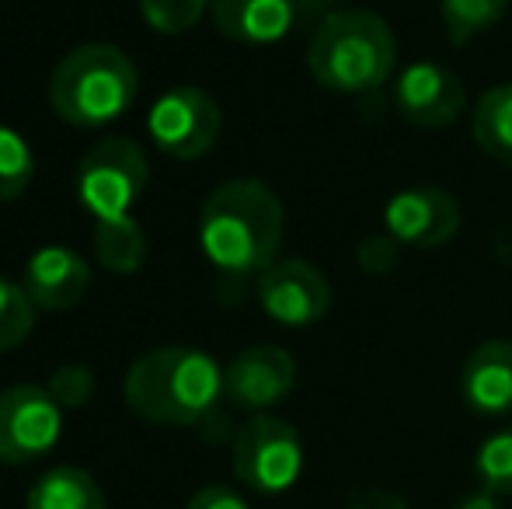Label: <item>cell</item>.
<instances>
[{"mask_svg":"<svg viewBox=\"0 0 512 509\" xmlns=\"http://www.w3.org/2000/svg\"><path fill=\"white\" fill-rule=\"evenodd\" d=\"M460 401L481 419L512 415V342L488 339L460 367Z\"/></svg>","mask_w":512,"mask_h":509,"instance_id":"9a60e30c","label":"cell"},{"mask_svg":"<svg viewBox=\"0 0 512 509\" xmlns=\"http://www.w3.org/2000/svg\"><path fill=\"white\" fill-rule=\"evenodd\" d=\"M35 175V154L14 126L0 123V203H14L28 192Z\"/></svg>","mask_w":512,"mask_h":509,"instance_id":"ffe728a7","label":"cell"},{"mask_svg":"<svg viewBox=\"0 0 512 509\" xmlns=\"http://www.w3.org/2000/svg\"><path fill=\"white\" fill-rule=\"evenodd\" d=\"M223 129V112L209 91L196 84L171 88L150 105L147 112V136L161 154L175 161H196L213 150Z\"/></svg>","mask_w":512,"mask_h":509,"instance_id":"52a82bcc","label":"cell"},{"mask_svg":"<svg viewBox=\"0 0 512 509\" xmlns=\"http://www.w3.org/2000/svg\"><path fill=\"white\" fill-rule=\"evenodd\" d=\"M25 509H108V499L91 471L56 464L28 489Z\"/></svg>","mask_w":512,"mask_h":509,"instance_id":"2e32d148","label":"cell"},{"mask_svg":"<svg viewBox=\"0 0 512 509\" xmlns=\"http://www.w3.org/2000/svg\"><path fill=\"white\" fill-rule=\"evenodd\" d=\"M136 91L140 74L112 42L70 49L49 77V105L63 123L77 129H98L126 116V109L136 102Z\"/></svg>","mask_w":512,"mask_h":509,"instance_id":"277c9868","label":"cell"},{"mask_svg":"<svg viewBox=\"0 0 512 509\" xmlns=\"http://www.w3.org/2000/svg\"><path fill=\"white\" fill-rule=\"evenodd\" d=\"M63 436V408L42 384L0 391V464L21 468L46 457Z\"/></svg>","mask_w":512,"mask_h":509,"instance_id":"ba28073f","label":"cell"},{"mask_svg":"<svg viewBox=\"0 0 512 509\" xmlns=\"http://www.w3.org/2000/svg\"><path fill=\"white\" fill-rule=\"evenodd\" d=\"M230 464L241 485L258 496H283L304 475V440L279 415H251L230 443Z\"/></svg>","mask_w":512,"mask_h":509,"instance_id":"5b68a950","label":"cell"},{"mask_svg":"<svg viewBox=\"0 0 512 509\" xmlns=\"http://www.w3.org/2000/svg\"><path fill=\"white\" fill-rule=\"evenodd\" d=\"M95 258L115 276H133L147 262V234L136 217L98 220L95 224Z\"/></svg>","mask_w":512,"mask_h":509,"instance_id":"ac0fdd59","label":"cell"},{"mask_svg":"<svg viewBox=\"0 0 512 509\" xmlns=\"http://www.w3.org/2000/svg\"><path fill=\"white\" fill-rule=\"evenodd\" d=\"M46 391L53 394L63 412L67 408H84L91 401V394H95V374L84 363H63V367L53 370Z\"/></svg>","mask_w":512,"mask_h":509,"instance_id":"cb8c5ba5","label":"cell"},{"mask_svg":"<svg viewBox=\"0 0 512 509\" xmlns=\"http://www.w3.org/2000/svg\"><path fill=\"white\" fill-rule=\"evenodd\" d=\"M126 408L154 426L209 422L223 398V367L203 349L161 346L143 353L122 381Z\"/></svg>","mask_w":512,"mask_h":509,"instance_id":"7a4b0ae2","label":"cell"},{"mask_svg":"<svg viewBox=\"0 0 512 509\" xmlns=\"http://www.w3.org/2000/svg\"><path fill=\"white\" fill-rule=\"evenodd\" d=\"M150 178L147 154L129 136H105L84 150L77 164V199L98 220L129 217Z\"/></svg>","mask_w":512,"mask_h":509,"instance_id":"8992f818","label":"cell"},{"mask_svg":"<svg viewBox=\"0 0 512 509\" xmlns=\"http://www.w3.org/2000/svg\"><path fill=\"white\" fill-rule=\"evenodd\" d=\"M258 304L265 318L283 328H307L328 314L331 283L317 265L304 258H276L258 276Z\"/></svg>","mask_w":512,"mask_h":509,"instance_id":"30bf717a","label":"cell"},{"mask_svg":"<svg viewBox=\"0 0 512 509\" xmlns=\"http://www.w3.org/2000/svg\"><path fill=\"white\" fill-rule=\"evenodd\" d=\"M474 478L481 489L512 499V426L485 436L474 450Z\"/></svg>","mask_w":512,"mask_h":509,"instance_id":"44dd1931","label":"cell"},{"mask_svg":"<svg viewBox=\"0 0 512 509\" xmlns=\"http://www.w3.org/2000/svg\"><path fill=\"white\" fill-rule=\"evenodd\" d=\"M28 300L35 311H70L84 300L91 286V265L67 245H46L28 255L21 272Z\"/></svg>","mask_w":512,"mask_h":509,"instance_id":"5bb4252c","label":"cell"},{"mask_svg":"<svg viewBox=\"0 0 512 509\" xmlns=\"http://www.w3.org/2000/svg\"><path fill=\"white\" fill-rule=\"evenodd\" d=\"M35 304L28 300L25 286L0 276V353L18 349L35 328Z\"/></svg>","mask_w":512,"mask_h":509,"instance_id":"7402d4cb","label":"cell"},{"mask_svg":"<svg viewBox=\"0 0 512 509\" xmlns=\"http://www.w3.org/2000/svg\"><path fill=\"white\" fill-rule=\"evenodd\" d=\"M506 499L502 496H495V492H488V489H474V492H467V496H460L457 503H453L450 509H506L502 506Z\"/></svg>","mask_w":512,"mask_h":509,"instance_id":"83f0119b","label":"cell"},{"mask_svg":"<svg viewBox=\"0 0 512 509\" xmlns=\"http://www.w3.org/2000/svg\"><path fill=\"white\" fill-rule=\"evenodd\" d=\"M398 67V42L377 11L342 7L317 21L307 46V70L335 95H370Z\"/></svg>","mask_w":512,"mask_h":509,"instance_id":"3957f363","label":"cell"},{"mask_svg":"<svg viewBox=\"0 0 512 509\" xmlns=\"http://www.w3.org/2000/svg\"><path fill=\"white\" fill-rule=\"evenodd\" d=\"M324 0H213L209 18L216 32L241 46H276L297 32Z\"/></svg>","mask_w":512,"mask_h":509,"instance_id":"7c38bea8","label":"cell"},{"mask_svg":"<svg viewBox=\"0 0 512 509\" xmlns=\"http://www.w3.org/2000/svg\"><path fill=\"white\" fill-rule=\"evenodd\" d=\"M286 210L258 178H230L206 196L199 213V248L223 276H262L279 258Z\"/></svg>","mask_w":512,"mask_h":509,"instance_id":"6da1fadb","label":"cell"},{"mask_svg":"<svg viewBox=\"0 0 512 509\" xmlns=\"http://www.w3.org/2000/svg\"><path fill=\"white\" fill-rule=\"evenodd\" d=\"M384 231L411 252H436L460 231V203L439 185H411L387 199Z\"/></svg>","mask_w":512,"mask_h":509,"instance_id":"9c48e42d","label":"cell"},{"mask_svg":"<svg viewBox=\"0 0 512 509\" xmlns=\"http://www.w3.org/2000/svg\"><path fill=\"white\" fill-rule=\"evenodd\" d=\"M394 105L401 119L422 129H443L464 112L467 91L460 74L432 60L408 63L394 81Z\"/></svg>","mask_w":512,"mask_h":509,"instance_id":"4fadbf2b","label":"cell"},{"mask_svg":"<svg viewBox=\"0 0 512 509\" xmlns=\"http://www.w3.org/2000/svg\"><path fill=\"white\" fill-rule=\"evenodd\" d=\"M398 258H401V245L391 238V234H370V238L359 245V252H356V262H359V269L363 272H370V276H387V272L398 265Z\"/></svg>","mask_w":512,"mask_h":509,"instance_id":"d4e9b609","label":"cell"},{"mask_svg":"<svg viewBox=\"0 0 512 509\" xmlns=\"http://www.w3.org/2000/svg\"><path fill=\"white\" fill-rule=\"evenodd\" d=\"M297 363L283 346H248L223 370V398L251 415H265L290 398Z\"/></svg>","mask_w":512,"mask_h":509,"instance_id":"8fae6325","label":"cell"},{"mask_svg":"<svg viewBox=\"0 0 512 509\" xmlns=\"http://www.w3.org/2000/svg\"><path fill=\"white\" fill-rule=\"evenodd\" d=\"M345 509H411V506L391 489H359V492H352Z\"/></svg>","mask_w":512,"mask_h":509,"instance_id":"4316f807","label":"cell"},{"mask_svg":"<svg viewBox=\"0 0 512 509\" xmlns=\"http://www.w3.org/2000/svg\"><path fill=\"white\" fill-rule=\"evenodd\" d=\"M471 133L492 161L512 168V81L495 84L478 98L471 112Z\"/></svg>","mask_w":512,"mask_h":509,"instance_id":"e0dca14e","label":"cell"},{"mask_svg":"<svg viewBox=\"0 0 512 509\" xmlns=\"http://www.w3.org/2000/svg\"><path fill=\"white\" fill-rule=\"evenodd\" d=\"M213 0H140V14L154 32L185 35L203 21Z\"/></svg>","mask_w":512,"mask_h":509,"instance_id":"603a6c76","label":"cell"},{"mask_svg":"<svg viewBox=\"0 0 512 509\" xmlns=\"http://www.w3.org/2000/svg\"><path fill=\"white\" fill-rule=\"evenodd\" d=\"M185 509H251V506H248V499L230 489V485H203V489L189 499Z\"/></svg>","mask_w":512,"mask_h":509,"instance_id":"484cf974","label":"cell"},{"mask_svg":"<svg viewBox=\"0 0 512 509\" xmlns=\"http://www.w3.org/2000/svg\"><path fill=\"white\" fill-rule=\"evenodd\" d=\"M509 0H439V21L450 46H467L478 35L492 32L506 14Z\"/></svg>","mask_w":512,"mask_h":509,"instance_id":"d6986e66","label":"cell"}]
</instances>
